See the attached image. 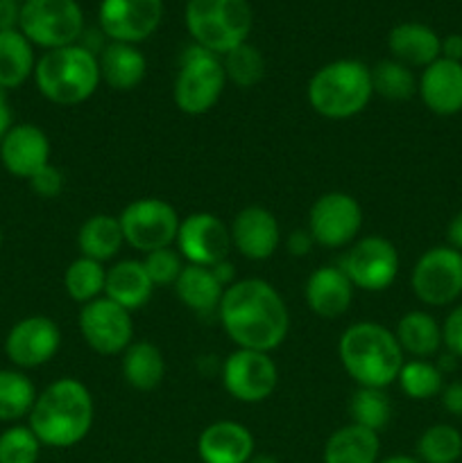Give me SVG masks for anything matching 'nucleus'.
I'll list each match as a JSON object with an SVG mask.
<instances>
[{"mask_svg": "<svg viewBox=\"0 0 462 463\" xmlns=\"http://www.w3.org/2000/svg\"><path fill=\"white\" fill-rule=\"evenodd\" d=\"M217 317L236 348L272 353L290 333L284 297L263 279H243L225 289Z\"/></svg>", "mask_w": 462, "mask_h": 463, "instance_id": "f257e3e1", "label": "nucleus"}, {"mask_svg": "<svg viewBox=\"0 0 462 463\" xmlns=\"http://www.w3.org/2000/svg\"><path fill=\"white\" fill-rule=\"evenodd\" d=\"M163 0H102L98 9L100 32L118 43H140L159 30Z\"/></svg>", "mask_w": 462, "mask_h": 463, "instance_id": "2eb2a0df", "label": "nucleus"}, {"mask_svg": "<svg viewBox=\"0 0 462 463\" xmlns=\"http://www.w3.org/2000/svg\"><path fill=\"white\" fill-rule=\"evenodd\" d=\"M308 104L326 120H347L367 109L374 98L371 68L358 59H335L317 68L308 81Z\"/></svg>", "mask_w": 462, "mask_h": 463, "instance_id": "20e7f679", "label": "nucleus"}, {"mask_svg": "<svg viewBox=\"0 0 462 463\" xmlns=\"http://www.w3.org/2000/svg\"><path fill=\"white\" fill-rule=\"evenodd\" d=\"M353 292L356 288L342 271V267L333 265L317 267L303 285V298H306L308 307L313 315L322 317V319L342 317L351 306Z\"/></svg>", "mask_w": 462, "mask_h": 463, "instance_id": "412c9836", "label": "nucleus"}, {"mask_svg": "<svg viewBox=\"0 0 462 463\" xmlns=\"http://www.w3.org/2000/svg\"><path fill=\"white\" fill-rule=\"evenodd\" d=\"M12 3H18V5H23V3H25V0H12Z\"/></svg>", "mask_w": 462, "mask_h": 463, "instance_id": "5fc2aeb1", "label": "nucleus"}, {"mask_svg": "<svg viewBox=\"0 0 462 463\" xmlns=\"http://www.w3.org/2000/svg\"><path fill=\"white\" fill-rule=\"evenodd\" d=\"M236 267L231 265L229 260H222V262H217V265H213L211 267V271L213 274H216V279L220 280L222 285H225V288H229V285H234L236 280H234V276H236Z\"/></svg>", "mask_w": 462, "mask_h": 463, "instance_id": "8fccbe9b", "label": "nucleus"}, {"mask_svg": "<svg viewBox=\"0 0 462 463\" xmlns=\"http://www.w3.org/2000/svg\"><path fill=\"white\" fill-rule=\"evenodd\" d=\"M460 457L462 434L453 425H430L417 441V459L421 463H456Z\"/></svg>", "mask_w": 462, "mask_h": 463, "instance_id": "c9c22d12", "label": "nucleus"}, {"mask_svg": "<svg viewBox=\"0 0 462 463\" xmlns=\"http://www.w3.org/2000/svg\"><path fill=\"white\" fill-rule=\"evenodd\" d=\"M77 326H80L86 346L93 348L100 355H122L127 346L134 342L131 312L109 301L107 297L82 306Z\"/></svg>", "mask_w": 462, "mask_h": 463, "instance_id": "4468645a", "label": "nucleus"}, {"mask_svg": "<svg viewBox=\"0 0 462 463\" xmlns=\"http://www.w3.org/2000/svg\"><path fill=\"white\" fill-rule=\"evenodd\" d=\"M18 21H21V5L0 0V32L18 30Z\"/></svg>", "mask_w": 462, "mask_h": 463, "instance_id": "a18cd8bd", "label": "nucleus"}, {"mask_svg": "<svg viewBox=\"0 0 462 463\" xmlns=\"http://www.w3.org/2000/svg\"><path fill=\"white\" fill-rule=\"evenodd\" d=\"M231 247L254 262L267 260L281 247V226L265 206H245L229 226Z\"/></svg>", "mask_w": 462, "mask_h": 463, "instance_id": "a211bd4d", "label": "nucleus"}, {"mask_svg": "<svg viewBox=\"0 0 462 463\" xmlns=\"http://www.w3.org/2000/svg\"><path fill=\"white\" fill-rule=\"evenodd\" d=\"M403 355H412L415 360H428L442 346V326L433 315L424 310H410L399 319L394 330Z\"/></svg>", "mask_w": 462, "mask_h": 463, "instance_id": "c756f323", "label": "nucleus"}, {"mask_svg": "<svg viewBox=\"0 0 462 463\" xmlns=\"http://www.w3.org/2000/svg\"><path fill=\"white\" fill-rule=\"evenodd\" d=\"M226 81L236 84L238 89H252L265 77V57L261 50L252 43H243L231 52L222 54Z\"/></svg>", "mask_w": 462, "mask_h": 463, "instance_id": "4c0bfd02", "label": "nucleus"}, {"mask_svg": "<svg viewBox=\"0 0 462 463\" xmlns=\"http://www.w3.org/2000/svg\"><path fill=\"white\" fill-rule=\"evenodd\" d=\"M179 297V301L195 315H211L220 307L222 297H225V285L216 279L211 267L188 265L186 262L184 271L179 274L177 283L172 285Z\"/></svg>", "mask_w": 462, "mask_h": 463, "instance_id": "a878e982", "label": "nucleus"}, {"mask_svg": "<svg viewBox=\"0 0 462 463\" xmlns=\"http://www.w3.org/2000/svg\"><path fill=\"white\" fill-rule=\"evenodd\" d=\"M447 240H448V247H453L456 251L462 253V211L456 213L451 217L447 226Z\"/></svg>", "mask_w": 462, "mask_h": 463, "instance_id": "09e8293b", "label": "nucleus"}, {"mask_svg": "<svg viewBox=\"0 0 462 463\" xmlns=\"http://www.w3.org/2000/svg\"><path fill=\"white\" fill-rule=\"evenodd\" d=\"M120 371L125 383L136 392H154L166 378V360L157 344L140 339L122 353Z\"/></svg>", "mask_w": 462, "mask_h": 463, "instance_id": "bb28decb", "label": "nucleus"}, {"mask_svg": "<svg viewBox=\"0 0 462 463\" xmlns=\"http://www.w3.org/2000/svg\"><path fill=\"white\" fill-rule=\"evenodd\" d=\"M399 387L412 401H430L444 389V373L428 360L403 362L397 378Z\"/></svg>", "mask_w": 462, "mask_h": 463, "instance_id": "e433bc0d", "label": "nucleus"}, {"mask_svg": "<svg viewBox=\"0 0 462 463\" xmlns=\"http://www.w3.org/2000/svg\"><path fill=\"white\" fill-rule=\"evenodd\" d=\"M18 30L45 52L66 48L80 43L84 34V12L77 0H25L21 5Z\"/></svg>", "mask_w": 462, "mask_h": 463, "instance_id": "6e6552de", "label": "nucleus"}, {"mask_svg": "<svg viewBox=\"0 0 462 463\" xmlns=\"http://www.w3.org/2000/svg\"><path fill=\"white\" fill-rule=\"evenodd\" d=\"M399 251L383 235L358 238L344 253L342 271L362 292H385L399 276Z\"/></svg>", "mask_w": 462, "mask_h": 463, "instance_id": "9b49d317", "label": "nucleus"}, {"mask_svg": "<svg viewBox=\"0 0 462 463\" xmlns=\"http://www.w3.org/2000/svg\"><path fill=\"white\" fill-rule=\"evenodd\" d=\"M222 384L234 401L258 405L274 393L279 369L270 353L236 348L222 362Z\"/></svg>", "mask_w": 462, "mask_h": 463, "instance_id": "f8f14e48", "label": "nucleus"}, {"mask_svg": "<svg viewBox=\"0 0 462 463\" xmlns=\"http://www.w3.org/2000/svg\"><path fill=\"white\" fill-rule=\"evenodd\" d=\"M371 89L390 102H403L417 93V77L412 68L397 59H380L371 66Z\"/></svg>", "mask_w": 462, "mask_h": 463, "instance_id": "f704fd0d", "label": "nucleus"}, {"mask_svg": "<svg viewBox=\"0 0 462 463\" xmlns=\"http://www.w3.org/2000/svg\"><path fill=\"white\" fill-rule=\"evenodd\" d=\"M247 463H279V459H276L274 455H256V452H254L252 459Z\"/></svg>", "mask_w": 462, "mask_h": 463, "instance_id": "603ef678", "label": "nucleus"}, {"mask_svg": "<svg viewBox=\"0 0 462 463\" xmlns=\"http://www.w3.org/2000/svg\"><path fill=\"white\" fill-rule=\"evenodd\" d=\"M340 364L358 387L388 389L397 383L403 366V351L394 330L376 321L349 326L338 344Z\"/></svg>", "mask_w": 462, "mask_h": 463, "instance_id": "7ed1b4c3", "label": "nucleus"}, {"mask_svg": "<svg viewBox=\"0 0 462 463\" xmlns=\"http://www.w3.org/2000/svg\"><path fill=\"white\" fill-rule=\"evenodd\" d=\"M125 244L120 220L113 215H91L77 231V249L80 256L91 258L95 262H109L120 253Z\"/></svg>", "mask_w": 462, "mask_h": 463, "instance_id": "cd10ccee", "label": "nucleus"}, {"mask_svg": "<svg viewBox=\"0 0 462 463\" xmlns=\"http://www.w3.org/2000/svg\"><path fill=\"white\" fill-rule=\"evenodd\" d=\"M125 244L140 253L175 247L181 217L170 202L159 197L134 199L118 215Z\"/></svg>", "mask_w": 462, "mask_h": 463, "instance_id": "1a4fd4ad", "label": "nucleus"}, {"mask_svg": "<svg viewBox=\"0 0 462 463\" xmlns=\"http://www.w3.org/2000/svg\"><path fill=\"white\" fill-rule=\"evenodd\" d=\"M439 57L462 63V34H448L439 45Z\"/></svg>", "mask_w": 462, "mask_h": 463, "instance_id": "49530a36", "label": "nucleus"}, {"mask_svg": "<svg viewBox=\"0 0 462 463\" xmlns=\"http://www.w3.org/2000/svg\"><path fill=\"white\" fill-rule=\"evenodd\" d=\"M349 419L353 425L379 434L392 419V401L385 389L358 387L349 398Z\"/></svg>", "mask_w": 462, "mask_h": 463, "instance_id": "473e14b6", "label": "nucleus"}, {"mask_svg": "<svg viewBox=\"0 0 462 463\" xmlns=\"http://www.w3.org/2000/svg\"><path fill=\"white\" fill-rule=\"evenodd\" d=\"M313 247H317L313 235L308 233V229H294L293 233L285 238V249L290 251V256L303 258L313 251Z\"/></svg>", "mask_w": 462, "mask_h": 463, "instance_id": "37998d69", "label": "nucleus"}, {"mask_svg": "<svg viewBox=\"0 0 462 463\" xmlns=\"http://www.w3.org/2000/svg\"><path fill=\"white\" fill-rule=\"evenodd\" d=\"M32 380L18 369H0V423H16L30 416L36 401Z\"/></svg>", "mask_w": 462, "mask_h": 463, "instance_id": "2f4dec72", "label": "nucleus"}, {"mask_svg": "<svg viewBox=\"0 0 462 463\" xmlns=\"http://www.w3.org/2000/svg\"><path fill=\"white\" fill-rule=\"evenodd\" d=\"M175 244L188 265L213 267L229 258L231 231L213 213H193L181 220Z\"/></svg>", "mask_w": 462, "mask_h": 463, "instance_id": "f3484780", "label": "nucleus"}, {"mask_svg": "<svg viewBox=\"0 0 462 463\" xmlns=\"http://www.w3.org/2000/svg\"><path fill=\"white\" fill-rule=\"evenodd\" d=\"M27 181H30L32 193L41 199H57L59 194L63 193V188H66V176H63V172L59 170L57 165H53V163L41 167V170L36 172V175H32Z\"/></svg>", "mask_w": 462, "mask_h": 463, "instance_id": "a19ab883", "label": "nucleus"}, {"mask_svg": "<svg viewBox=\"0 0 462 463\" xmlns=\"http://www.w3.org/2000/svg\"><path fill=\"white\" fill-rule=\"evenodd\" d=\"M0 247H3V229H0Z\"/></svg>", "mask_w": 462, "mask_h": 463, "instance_id": "864d4df0", "label": "nucleus"}, {"mask_svg": "<svg viewBox=\"0 0 462 463\" xmlns=\"http://www.w3.org/2000/svg\"><path fill=\"white\" fill-rule=\"evenodd\" d=\"M39 93L57 107H77L93 98L100 86L98 54L82 43L48 50L34 66Z\"/></svg>", "mask_w": 462, "mask_h": 463, "instance_id": "39448f33", "label": "nucleus"}, {"mask_svg": "<svg viewBox=\"0 0 462 463\" xmlns=\"http://www.w3.org/2000/svg\"><path fill=\"white\" fill-rule=\"evenodd\" d=\"M93 419L95 405L89 387L77 378H59L36 396L27 425L41 446L63 450L89 437Z\"/></svg>", "mask_w": 462, "mask_h": 463, "instance_id": "f03ea898", "label": "nucleus"}, {"mask_svg": "<svg viewBox=\"0 0 462 463\" xmlns=\"http://www.w3.org/2000/svg\"><path fill=\"white\" fill-rule=\"evenodd\" d=\"M34 45L21 30L0 32V89L12 90L34 75Z\"/></svg>", "mask_w": 462, "mask_h": 463, "instance_id": "7c9ffc66", "label": "nucleus"}, {"mask_svg": "<svg viewBox=\"0 0 462 463\" xmlns=\"http://www.w3.org/2000/svg\"><path fill=\"white\" fill-rule=\"evenodd\" d=\"M254 434L236 420H216L197 439L202 463H247L254 455Z\"/></svg>", "mask_w": 462, "mask_h": 463, "instance_id": "4be33fe9", "label": "nucleus"}, {"mask_svg": "<svg viewBox=\"0 0 462 463\" xmlns=\"http://www.w3.org/2000/svg\"><path fill=\"white\" fill-rule=\"evenodd\" d=\"M143 267L148 271L149 280L154 283V288H170V285L177 283L186 265L184 258H181V253L175 247H166L145 253Z\"/></svg>", "mask_w": 462, "mask_h": 463, "instance_id": "ea45409f", "label": "nucleus"}, {"mask_svg": "<svg viewBox=\"0 0 462 463\" xmlns=\"http://www.w3.org/2000/svg\"><path fill=\"white\" fill-rule=\"evenodd\" d=\"M380 439L361 425L335 430L324 446V463H379Z\"/></svg>", "mask_w": 462, "mask_h": 463, "instance_id": "c85d7f7f", "label": "nucleus"}, {"mask_svg": "<svg viewBox=\"0 0 462 463\" xmlns=\"http://www.w3.org/2000/svg\"><path fill=\"white\" fill-rule=\"evenodd\" d=\"M415 297L426 306H448L462 294V253L453 247H433L419 256L410 276Z\"/></svg>", "mask_w": 462, "mask_h": 463, "instance_id": "ddd939ff", "label": "nucleus"}, {"mask_svg": "<svg viewBox=\"0 0 462 463\" xmlns=\"http://www.w3.org/2000/svg\"><path fill=\"white\" fill-rule=\"evenodd\" d=\"M14 127V116H12V107H9V98L7 90L0 89V143L7 136V131Z\"/></svg>", "mask_w": 462, "mask_h": 463, "instance_id": "de8ad7c7", "label": "nucleus"}, {"mask_svg": "<svg viewBox=\"0 0 462 463\" xmlns=\"http://www.w3.org/2000/svg\"><path fill=\"white\" fill-rule=\"evenodd\" d=\"M62 346V330L54 319L32 315L16 321L5 337V355L16 369H39L48 364Z\"/></svg>", "mask_w": 462, "mask_h": 463, "instance_id": "dca6fc26", "label": "nucleus"}, {"mask_svg": "<svg viewBox=\"0 0 462 463\" xmlns=\"http://www.w3.org/2000/svg\"><path fill=\"white\" fill-rule=\"evenodd\" d=\"M184 21L193 43L222 57L247 43L254 12L249 0H188Z\"/></svg>", "mask_w": 462, "mask_h": 463, "instance_id": "423d86ee", "label": "nucleus"}, {"mask_svg": "<svg viewBox=\"0 0 462 463\" xmlns=\"http://www.w3.org/2000/svg\"><path fill=\"white\" fill-rule=\"evenodd\" d=\"M41 441L30 425H12L0 434V463H36Z\"/></svg>", "mask_w": 462, "mask_h": 463, "instance_id": "58836bf2", "label": "nucleus"}, {"mask_svg": "<svg viewBox=\"0 0 462 463\" xmlns=\"http://www.w3.org/2000/svg\"><path fill=\"white\" fill-rule=\"evenodd\" d=\"M152 292L154 283L145 271L143 260H120L107 269L102 297L118 303L125 310L136 312L145 307L152 298Z\"/></svg>", "mask_w": 462, "mask_h": 463, "instance_id": "393cba45", "label": "nucleus"}, {"mask_svg": "<svg viewBox=\"0 0 462 463\" xmlns=\"http://www.w3.org/2000/svg\"><path fill=\"white\" fill-rule=\"evenodd\" d=\"M421 102L435 116H456L462 111V63L439 57L421 71L417 80Z\"/></svg>", "mask_w": 462, "mask_h": 463, "instance_id": "aec40b11", "label": "nucleus"}, {"mask_svg": "<svg viewBox=\"0 0 462 463\" xmlns=\"http://www.w3.org/2000/svg\"><path fill=\"white\" fill-rule=\"evenodd\" d=\"M439 39L433 27L424 23H399L388 34V50L392 59L406 63L408 68H426L439 59Z\"/></svg>", "mask_w": 462, "mask_h": 463, "instance_id": "b1692460", "label": "nucleus"}, {"mask_svg": "<svg viewBox=\"0 0 462 463\" xmlns=\"http://www.w3.org/2000/svg\"><path fill=\"white\" fill-rule=\"evenodd\" d=\"M50 138L41 127L21 122L0 143V163L16 179H30L50 163Z\"/></svg>", "mask_w": 462, "mask_h": 463, "instance_id": "6ab92c4d", "label": "nucleus"}, {"mask_svg": "<svg viewBox=\"0 0 462 463\" xmlns=\"http://www.w3.org/2000/svg\"><path fill=\"white\" fill-rule=\"evenodd\" d=\"M442 344L457 360L462 357V306H456L442 324Z\"/></svg>", "mask_w": 462, "mask_h": 463, "instance_id": "79ce46f5", "label": "nucleus"}, {"mask_svg": "<svg viewBox=\"0 0 462 463\" xmlns=\"http://www.w3.org/2000/svg\"><path fill=\"white\" fill-rule=\"evenodd\" d=\"M379 463H421V461L415 459V457H408V455H394V457H388V459H383Z\"/></svg>", "mask_w": 462, "mask_h": 463, "instance_id": "3c124183", "label": "nucleus"}, {"mask_svg": "<svg viewBox=\"0 0 462 463\" xmlns=\"http://www.w3.org/2000/svg\"><path fill=\"white\" fill-rule=\"evenodd\" d=\"M104 279H107V269L102 262H95L91 258L80 256L66 267L63 274V289L68 297L80 306L95 301L104 294Z\"/></svg>", "mask_w": 462, "mask_h": 463, "instance_id": "72a5a7b5", "label": "nucleus"}, {"mask_svg": "<svg viewBox=\"0 0 462 463\" xmlns=\"http://www.w3.org/2000/svg\"><path fill=\"white\" fill-rule=\"evenodd\" d=\"M100 66V80L113 90H134L143 84L145 75H148V59L140 52L136 45L131 43H118V41H109L102 45L98 54Z\"/></svg>", "mask_w": 462, "mask_h": 463, "instance_id": "5701e85b", "label": "nucleus"}, {"mask_svg": "<svg viewBox=\"0 0 462 463\" xmlns=\"http://www.w3.org/2000/svg\"><path fill=\"white\" fill-rule=\"evenodd\" d=\"M226 75L222 59L193 43L184 50L179 72L172 86V99L186 116H204L220 102Z\"/></svg>", "mask_w": 462, "mask_h": 463, "instance_id": "0eeeda50", "label": "nucleus"}, {"mask_svg": "<svg viewBox=\"0 0 462 463\" xmlns=\"http://www.w3.org/2000/svg\"><path fill=\"white\" fill-rule=\"evenodd\" d=\"M439 398H442V407L448 411V414L462 419V383L460 380L444 384Z\"/></svg>", "mask_w": 462, "mask_h": 463, "instance_id": "c03bdc74", "label": "nucleus"}, {"mask_svg": "<svg viewBox=\"0 0 462 463\" xmlns=\"http://www.w3.org/2000/svg\"><path fill=\"white\" fill-rule=\"evenodd\" d=\"M308 233L317 247H351L362 229V208L349 193H324L313 202L308 211Z\"/></svg>", "mask_w": 462, "mask_h": 463, "instance_id": "9d476101", "label": "nucleus"}]
</instances>
